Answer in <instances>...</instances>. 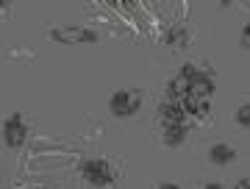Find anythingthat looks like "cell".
Instances as JSON below:
<instances>
[{
	"label": "cell",
	"instance_id": "9",
	"mask_svg": "<svg viewBox=\"0 0 250 189\" xmlns=\"http://www.w3.org/2000/svg\"><path fill=\"white\" fill-rule=\"evenodd\" d=\"M184 136H187V126L167 128V131H164V142L170 145V147H178V145L184 142Z\"/></svg>",
	"mask_w": 250,
	"mask_h": 189
},
{
	"label": "cell",
	"instance_id": "13",
	"mask_svg": "<svg viewBox=\"0 0 250 189\" xmlns=\"http://www.w3.org/2000/svg\"><path fill=\"white\" fill-rule=\"evenodd\" d=\"M156 189H181V187H178V184H159Z\"/></svg>",
	"mask_w": 250,
	"mask_h": 189
},
{
	"label": "cell",
	"instance_id": "6",
	"mask_svg": "<svg viewBox=\"0 0 250 189\" xmlns=\"http://www.w3.org/2000/svg\"><path fill=\"white\" fill-rule=\"evenodd\" d=\"M25 123H22V117L20 114H11L9 120H6V126H3V139H6V145L9 147H22V142H25Z\"/></svg>",
	"mask_w": 250,
	"mask_h": 189
},
{
	"label": "cell",
	"instance_id": "8",
	"mask_svg": "<svg viewBox=\"0 0 250 189\" xmlns=\"http://www.w3.org/2000/svg\"><path fill=\"white\" fill-rule=\"evenodd\" d=\"M187 39H189V28L187 25H175L170 28V34H167V45H187Z\"/></svg>",
	"mask_w": 250,
	"mask_h": 189
},
{
	"label": "cell",
	"instance_id": "2",
	"mask_svg": "<svg viewBox=\"0 0 250 189\" xmlns=\"http://www.w3.org/2000/svg\"><path fill=\"white\" fill-rule=\"evenodd\" d=\"M142 106V95L136 89H117L108 100V108L114 117H134Z\"/></svg>",
	"mask_w": 250,
	"mask_h": 189
},
{
	"label": "cell",
	"instance_id": "5",
	"mask_svg": "<svg viewBox=\"0 0 250 189\" xmlns=\"http://www.w3.org/2000/svg\"><path fill=\"white\" fill-rule=\"evenodd\" d=\"M159 117H161V128L164 131L167 128L187 126V111H184V106H181L178 100H172V98H164V103L159 108Z\"/></svg>",
	"mask_w": 250,
	"mask_h": 189
},
{
	"label": "cell",
	"instance_id": "12",
	"mask_svg": "<svg viewBox=\"0 0 250 189\" xmlns=\"http://www.w3.org/2000/svg\"><path fill=\"white\" fill-rule=\"evenodd\" d=\"M236 189H250V181H248V178H242L239 184H236Z\"/></svg>",
	"mask_w": 250,
	"mask_h": 189
},
{
	"label": "cell",
	"instance_id": "3",
	"mask_svg": "<svg viewBox=\"0 0 250 189\" xmlns=\"http://www.w3.org/2000/svg\"><path fill=\"white\" fill-rule=\"evenodd\" d=\"M81 175L89 181L92 187H111L114 184V170H111V164L103 162V159H89V162L81 164Z\"/></svg>",
	"mask_w": 250,
	"mask_h": 189
},
{
	"label": "cell",
	"instance_id": "4",
	"mask_svg": "<svg viewBox=\"0 0 250 189\" xmlns=\"http://www.w3.org/2000/svg\"><path fill=\"white\" fill-rule=\"evenodd\" d=\"M50 36L56 42H64V45H86V42H98V34L92 28H64L56 25L50 28Z\"/></svg>",
	"mask_w": 250,
	"mask_h": 189
},
{
	"label": "cell",
	"instance_id": "1",
	"mask_svg": "<svg viewBox=\"0 0 250 189\" xmlns=\"http://www.w3.org/2000/svg\"><path fill=\"white\" fill-rule=\"evenodd\" d=\"M214 95V81L211 78H206L203 72H195L187 84V92H184V100H181V106L187 114L192 117H203L206 111H208V100Z\"/></svg>",
	"mask_w": 250,
	"mask_h": 189
},
{
	"label": "cell",
	"instance_id": "11",
	"mask_svg": "<svg viewBox=\"0 0 250 189\" xmlns=\"http://www.w3.org/2000/svg\"><path fill=\"white\" fill-rule=\"evenodd\" d=\"M242 45H245V50H248V45H250V25H245V31H242Z\"/></svg>",
	"mask_w": 250,
	"mask_h": 189
},
{
	"label": "cell",
	"instance_id": "10",
	"mask_svg": "<svg viewBox=\"0 0 250 189\" xmlns=\"http://www.w3.org/2000/svg\"><path fill=\"white\" fill-rule=\"evenodd\" d=\"M236 123H239L242 128H248L250 126V103L245 100L239 108H236Z\"/></svg>",
	"mask_w": 250,
	"mask_h": 189
},
{
	"label": "cell",
	"instance_id": "7",
	"mask_svg": "<svg viewBox=\"0 0 250 189\" xmlns=\"http://www.w3.org/2000/svg\"><path fill=\"white\" fill-rule=\"evenodd\" d=\"M208 159H211L214 164H220V167H223V164H231L233 159H236V150H233L231 145L217 142V145H211V147H208Z\"/></svg>",
	"mask_w": 250,
	"mask_h": 189
},
{
	"label": "cell",
	"instance_id": "14",
	"mask_svg": "<svg viewBox=\"0 0 250 189\" xmlns=\"http://www.w3.org/2000/svg\"><path fill=\"white\" fill-rule=\"evenodd\" d=\"M206 189H223V187H220V184H214V181H211V184H206Z\"/></svg>",
	"mask_w": 250,
	"mask_h": 189
}]
</instances>
